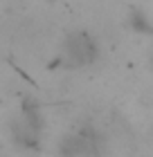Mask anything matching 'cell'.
<instances>
[{
	"label": "cell",
	"mask_w": 153,
	"mask_h": 157,
	"mask_svg": "<svg viewBox=\"0 0 153 157\" xmlns=\"http://www.w3.org/2000/svg\"><path fill=\"white\" fill-rule=\"evenodd\" d=\"M65 49V59H68L72 65H86V63H92L95 56H97V45L88 34H72V36L63 43Z\"/></svg>",
	"instance_id": "obj_1"
}]
</instances>
